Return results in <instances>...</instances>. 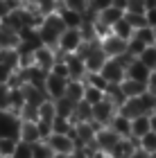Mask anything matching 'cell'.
<instances>
[{
  "instance_id": "1",
  "label": "cell",
  "mask_w": 156,
  "mask_h": 158,
  "mask_svg": "<svg viewBox=\"0 0 156 158\" xmlns=\"http://www.w3.org/2000/svg\"><path fill=\"white\" fill-rule=\"evenodd\" d=\"M66 30H68V27H66V23L61 20L59 11L48 14V16L43 18V23L39 25V39H41L43 45L57 50V43H59V39L63 36V32H66Z\"/></svg>"
},
{
  "instance_id": "2",
  "label": "cell",
  "mask_w": 156,
  "mask_h": 158,
  "mask_svg": "<svg viewBox=\"0 0 156 158\" xmlns=\"http://www.w3.org/2000/svg\"><path fill=\"white\" fill-rule=\"evenodd\" d=\"M118 115V106L111 102L109 97L102 99L100 104H95L93 106V124L97 129H102V127H109L111 124V120Z\"/></svg>"
},
{
  "instance_id": "3",
  "label": "cell",
  "mask_w": 156,
  "mask_h": 158,
  "mask_svg": "<svg viewBox=\"0 0 156 158\" xmlns=\"http://www.w3.org/2000/svg\"><path fill=\"white\" fill-rule=\"evenodd\" d=\"M82 45H84L82 32L79 30H66V32H63V36L59 39V43H57V52H59L61 56L75 54V52H79Z\"/></svg>"
},
{
  "instance_id": "4",
  "label": "cell",
  "mask_w": 156,
  "mask_h": 158,
  "mask_svg": "<svg viewBox=\"0 0 156 158\" xmlns=\"http://www.w3.org/2000/svg\"><path fill=\"white\" fill-rule=\"evenodd\" d=\"M100 75L106 79L109 86H120L127 79V68L120 63V59H109L104 63V68L100 70Z\"/></svg>"
},
{
  "instance_id": "5",
  "label": "cell",
  "mask_w": 156,
  "mask_h": 158,
  "mask_svg": "<svg viewBox=\"0 0 156 158\" xmlns=\"http://www.w3.org/2000/svg\"><path fill=\"white\" fill-rule=\"evenodd\" d=\"M127 43H129V41H124V39L116 36L113 32H111V34H106L104 39H100V45H102L104 54L109 56V59H118V56L127 54Z\"/></svg>"
},
{
  "instance_id": "6",
  "label": "cell",
  "mask_w": 156,
  "mask_h": 158,
  "mask_svg": "<svg viewBox=\"0 0 156 158\" xmlns=\"http://www.w3.org/2000/svg\"><path fill=\"white\" fill-rule=\"evenodd\" d=\"M20 131V118L11 111H0V138H16Z\"/></svg>"
},
{
  "instance_id": "7",
  "label": "cell",
  "mask_w": 156,
  "mask_h": 158,
  "mask_svg": "<svg viewBox=\"0 0 156 158\" xmlns=\"http://www.w3.org/2000/svg\"><path fill=\"white\" fill-rule=\"evenodd\" d=\"M66 88H68V79H63L59 75H52V73H48L45 77V86H43V90H45V95L48 99H61V97H66Z\"/></svg>"
},
{
  "instance_id": "8",
  "label": "cell",
  "mask_w": 156,
  "mask_h": 158,
  "mask_svg": "<svg viewBox=\"0 0 156 158\" xmlns=\"http://www.w3.org/2000/svg\"><path fill=\"white\" fill-rule=\"evenodd\" d=\"M120 140L122 138H120L111 127H102V129H97V133H95V149H102V152L111 154Z\"/></svg>"
},
{
  "instance_id": "9",
  "label": "cell",
  "mask_w": 156,
  "mask_h": 158,
  "mask_svg": "<svg viewBox=\"0 0 156 158\" xmlns=\"http://www.w3.org/2000/svg\"><path fill=\"white\" fill-rule=\"evenodd\" d=\"M45 142L48 145H50V149L54 152V156L57 154H73L75 152V140L70 138L68 133H50L45 138Z\"/></svg>"
},
{
  "instance_id": "10",
  "label": "cell",
  "mask_w": 156,
  "mask_h": 158,
  "mask_svg": "<svg viewBox=\"0 0 156 158\" xmlns=\"http://www.w3.org/2000/svg\"><path fill=\"white\" fill-rule=\"evenodd\" d=\"M57 59H59V52H57L54 48H48V45H41L36 52H34V66H39L41 70H45V73L52 70Z\"/></svg>"
},
{
  "instance_id": "11",
  "label": "cell",
  "mask_w": 156,
  "mask_h": 158,
  "mask_svg": "<svg viewBox=\"0 0 156 158\" xmlns=\"http://www.w3.org/2000/svg\"><path fill=\"white\" fill-rule=\"evenodd\" d=\"M59 56H61V54H59ZM63 61H66V66H68L70 79H86V75H88L86 61H84L77 52H75V54H66V56H63Z\"/></svg>"
},
{
  "instance_id": "12",
  "label": "cell",
  "mask_w": 156,
  "mask_h": 158,
  "mask_svg": "<svg viewBox=\"0 0 156 158\" xmlns=\"http://www.w3.org/2000/svg\"><path fill=\"white\" fill-rule=\"evenodd\" d=\"M18 140L27 142V145H36V142L43 140V133H41V129H39V122H20Z\"/></svg>"
},
{
  "instance_id": "13",
  "label": "cell",
  "mask_w": 156,
  "mask_h": 158,
  "mask_svg": "<svg viewBox=\"0 0 156 158\" xmlns=\"http://www.w3.org/2000/svg\"><path fill=\"white\" fill-rule=\"evenodd\" d=\"M18 45H20V32L2 23L0 25V50H18Z\"/></svg>"
},
{
  "instance_id": "14",
  "label": "cell",
  "mask_w": 156,
  "mask_h": 158,
  "mask_svg": "<svg viewBox=\"0 0 156 158\" xmlns=\"http://www.w3.org/2000/svg\"><path fill=\"white\" fill-rule=\"evenodd\" d=\"M127 77L133 79V81H140V84H147L150 81V77H152V70L145 66L143 61H138V59H133L129 66H127Z\"/></svg>"
},
{
  "instance_id": "15",
  "label": "cell",
  "mask_w": 156,
  "mask_h": 158,
  "mask_svg": "<svg viewBox=\"0 0 156 158\" xmlns=\"http://www.w3.org/2000/svg\"><path fill=\"white\" fill-rule=\"evenodd\" d=\"M124 18V9L122 7H116V5H111V7H106V9H102L100 14H97V20L104 25V27H111L118 23V20H122Z\"/></svg>"
},
{
  "instance_id": "16",
  "label": "cell",
  "mask_w": 156,
  "mask_h": 158,
  "mask_svg": "<svg viewBox=\"0 0 156 158\" xmlns=\"http://www.w3.org/2000/svg\"><path fill=\"white\" fill-rule=\"evenodd\" d=\"M84 93H86V81H84V79H68L66 97L70 102H75V104L84 102Z\"/></svg>"
},
{
  "instance_id": "17",
  "label": "cell",
  "mask_w": 156,
  "mask_h": 158,
  "mask_svg": "<svg viewBox=\"0 0 156 158\" xmlns=\"http://www.w3.org/2000/svg\"><path fill=\"white\" fill-rule=\"evenodd\" d=\"M136 149H138V142L133 140V138H122L109 156H111V158H131Z\"/></svg>"
},
{
  "instance_id": "18",
  "label": "cell",
  "mask_w": 156,
  "mask_h": 158,
  "mask_svg": "<svg viewBox=\"0 0 156 158\" xmlns=\"http://www.w3.org/2000/svg\"><path fill=\"white\" fill-rule=\"evenodd\" d=\"M23 93H25V104H32V106H41L48 99L45 95V90L43 88H39V86H30V84H25L23 86Z\"/></svg>"
},
{
  "instance_id": "19",
  "label": "cell",
  "mask_w": 156,
  "mask_h": 158,
  "mask_svg": "<svg viewBox=\"0 0 156 158\" xmlns=\"http://www.w3.org/2000/svg\"><path fill=\"white\" fill-rule=\"evenodd\" d=\"M109 127L120 135V138H131V120H129V118H124L120 111H118V115L111 120V124H109Z\"/></svg>"
},
{
  "instance_id": "20",
  "label": "cell",
  "mask_w": 156,
  "mask_h": 158,
  "mask_svg": "<svg viewBox=\"0 0 156 158\" xmlns=\"http://www.w3.org/2000/svg\"><path fill=\"white\" fill-rule=\"evenodd\" d=\"M152 131V127H150V115H138V118H133L131 120V138L133 140H140L145 133H150Z\"/></svg>"
},
{
  "instance_id": "21",
  "label": "cell",
  "mask_w": 156,
  "mask_h": 158,
  "mask_svg": "<svg viewBox=\"0 0 156 158\" xmlns=\"http://www.w3.org/2000/svg\"><path fill=\"white\" fill-rule=\"evenodd\" d=\"M120 90H122V95L127 99H131V97H138V95H143V93L147 90V84H140V81H133V79L127 77L122 84H120Z\"/></svg>"
},
{
  "instance_id": "22",
  "label": "cell",
  "mask_w": 156,
  "mask_h": 158,
  "mask_svg": "<svg viewBox=\"0 0 156 158\" xmlns=\"http://www.w3.org/2000/svg\"><path fill=\"white\" fill-rule=\"evenodd\" d=\"M59 16H61L63 23H66L68 30H79L82 23H84V14L70 11V9H66V7H59Z\"/></svg>"
},
{
  "instance_id": "23",
  "label": "cell",
  "mask_w": 156,
  "mask_h": 158,
  "mask_svg": "<svg viewBox=\"0 0 156 158\" xmlns=\"http://www.w3.org/2000/svg\"><path fill=\"white\" fill-rule=\"evenodd\" d=\"M54 109H57V115L73 120V118H75V109H77V104H75V102H70L68 97H61V99H54Z\"/></svg>"
},
{
  "instance_id": "24",
  "label": "cell",
  "mask_w": 156,
  "mask_h": 158,
  "mask_svg": "<svg viewBox=\"0 0 156 158\" xmlns=\"http://www.w3.org/2000/svg\"><path fill=\"white\" fill-rule=\"evenodd\" d=\"M111 32L116 34V36H120V39H124V41H129V39H133V34H136V30L131 27V23L127 18H122V20H118L116 25L111 27Z\"/></svg>"
},
{
  "instance_id": "25",
  "label": "cell",
  "mask_w": 156,
  "mask_h": 158,
  "mask_svg": "<svg viewBox=\"0 0 156 158\" xmlns=\"http://www.w3.org/2000/svg\"><path fill=\"white\" fill-rule=\"evenodd\" d=\"M54 118H57L54 102H52V99H45V102L39 106V122H48V124H52Z\"/></svg>"
},
{
  "instance_id": "26",
  "label": "cell",
  "mask_w": 156,
  "mask_h": 158,
  "mask_svg": "<svg viewBox=\"0 0 156 158\" xmlns=\"http://www.w3.org/2000/svg\"><path fill=\"white\" fill-rule=\"evenodd\" d=\"M30 2L36 7V9L43 14V16H48V14H54V11H59V7H61V0H30Z\"/></svg>"
},
{
  "instance_id": "27",
  "label": "cell",
  "mask_w": 156,
  "mask_h": 158,
  "mask_svg": "<svg viewBox=\"0 0 156 158\" xmlns=\"http://www.w3.org/2000/svg\"><path fill=\"white\" fill-rule=\"evenodd\" d=\"M138 149H143L147 156H156V133L150 131L138 140Z\"/></svg>"
},
{
  "instance_id": "28",
  "label": "cell",
  "mask_w": 156,
  "mask_h": 158,
  "mask_svg": "<svg viewBox=\"0 0 156 158\" xmlns=\"http://www.w3.org/2000/svg\"><path fill=\"white\" fill-rule=\"evenodd\" d=\"M73 127H75V122H73V120H68V118L57 115V118L52 120V133H68V135H70Z\"/></svg>"
},
{
  "instance_id": "29",
  "label": "cell",
  "mask_w": 156,
  "mask_h": 158,
  "mask_svg": "<svg viewBox=\"0 0 156 158\" xmlns=\"http://www.w3.org/2000/svg\"><path fill=\"white\" fill-rule=\"evenodd\" d=\"M102 99H106V93H104V90H100V88H93V86H88V84H86L84 102H88L91 106H95V104H100Z\"/></svg>"
},
{
  "instance_id": "30",
  "label": "cell",
  "mask_w": 156,
  "mask_h": 158,
  "mask_svg": "<svg viewBox=\"0 0 156 158\" xmlns=\"http://www.w3.org/2000/svg\"><path fill=\"white\" fill-rule=\"evenodd\" d=\"M61 7L77 11V14H86L91 9V0H61Z\"/></svg>"
},
{
  "instance_id": "31",
  "label": "cell",
  "mask_w": 156,
  "mask_h": 158,
  "mask_svg": "<svg viewBox=\"0 0 156 158\" xmlns=\"http://www.w3.org/2000/svg\"><path fill=\"white\" fill-rule=\"evenodd\" d=\"M138 61H143L145 66H147V68H150L152 73H154V70H156V45L145 48V50H143V54L138 56Z\"/></svg>"
},
{
  "instance_id": "32",
  "label": "cell",
  "mask_w": 156,
  "mask_h": 158,
  "mask_svg": "<svg viewBox=\"0 0 156 158\" xmlns=\"http://www.w3.org/2000/svg\"><path fill=\"white\" fill-rule=\"evenodd\" d=\"M147 9H150L147 0H127L124 5V14H145Z\"/></svg>"
},
{
  "instance_id": "33",
  "label": "cell",
  "mask_w": 156,
  "mask_h": 158,
  "mask_svg": "<svg viewBox=\"0 0 156 158\" xmlns=\"http://www.w3.org/2000/svg\"><path fill=\"white\" fill-rule=\"evenodd\" d=\"M138 41H143L147 48L150 45H156V30H152V27H143V30H136V34H133Z\"/></svg>"
},
{
  "instance_id": "34",
  "label": "cell",
  "mask_w": 156,
  "mask_h": 158,
  "mask_svg": "<svg viewBox=\"0 0 156 158\" xmlns=\"http://www.w3.org/2000/svg\"><path fill=\"white\" fill-rule=\"evenodd\" d=\"M32 152H34V158H54V152L50 149V145H48L45 140L32 145Z\"/></svg>"
},
{
  "instance_id": "35",
  "label": "cell",
  "mask_w": 156,
  "mask_h": 158,
  "mask_svg": "<svg viewBox=\"0 0 156 158\" xmlns=\"http://www.w3.org/2000/svg\"><path fill=\"white\" fill-rule=\"evenodd\" d=\"M18 140L16 138H0V158L14 156V149H16Z\"/></svg>"
},
{
  "instance_id": "36",
  "label": "cell",
  "mask_w": 156,
  "mask_h": 158,
  "mask_svg": "<svg viewBox=\"0 0 156 158\" xmlns=\"http://www.w3.org/2000/svg\"><path fill=\"white\" fill-rule=\"evenodd\" d=\"M11 158H34V152H32V145H27V142L18 140L16 149H14V156Z\"/></svg>"
},
{
  "instance_id": "37",
  "label": "cell",
  "mask_w": 156,
  "mask_h": 158,
  "mask_svg": "<svg viewBox=\"0 0 156 158\" xmlns=\"http://www.w3.org/2000/svg\"><path fill=\"white\" fill-rule=\"evenodd\" d=\"M0 111H11V88L0 86Z\"/></svg>"
},
{
  "instance_id": "38",
  "label": "cell",
  "mask_w": 156,
  "mask_h": 158,
  "mask_svg": "<svg viewBox=\"0 0 156 158\" xmlns=\"http://www.w3.org/2000/svg\"><path fill=\"white\" fill-rule=\"evenodd\" d=\"M124 18L131 23L133 30H143V27H147V18H145V14H124Z\"/></svg>"
},
{
  "instance_id": "39",
  "label": "cell",
  "mask_w": 156,
  "mask_h": 158,
  "mask_svg": "<svg viewBox=\"0 0 156 158\" xmlns=\"http://www.w3.org/2000/svg\"><path fill=\"white\" fill-rule=\"evenodd\" d=\"M50 73L52 75H59L63 79H70V73H68V66H66V61H63V56H59V59L54 61V66H52Z\"/></svg>"
},
{
  "instance_id": "40",
  "label": "cell",
  "mask_w": 156,
  "mask_h": 158,
  "mask_svg": "<svg viewBox=\"0 0 156 158\" xmlns=\"http://www.w3.org/2000/svg\"><path fill=\"white\" fill-rule=\"evenodd\" d=\"M145 18H147V27L156 30V5H152L150 9L145 11Z\"/></svg>"
},
{
  "instance_id": "41",
  "label": "cell",
  "mask_w": 156,
  "mask_h": 158,
  "mask_svg": "<svg viewBox=\"0 0 156 158\" xmlns=\"http://www.w3.org/2000/svg\"><path fill=\"white\" fill-rule=\"evenodd\" d=\"M88 149L91 147H75V152L70 154V158H88Z\"/></svg>"
},
{
  "instance_id": "42",
  "label": "cell",
  "mask_w": 156,
  "mask_h": 158,
  "mask_svg": "<svg viewBox=\"0 0 156 158\" xmlns=\"http://www.w3.org/2000/svg\"><path fill=\"white\" fill-rule=\"evenodd\" d=\"M88 158H111L106 152H102V149H95V147H91L88 149Z\"/></svg>"
},
{
  "instance_id": "43",
  "label": "cell",
  "mask_w": 156,
  "mask_h": 158,
  "mask_svg": "<svg viewBox=\"0 0 156 158\" xmlns=\"http://www.w3.org/2000/svg\"><path fill=\"white\" fill-rule=\"evenodd\" d=\"M147 90H150V93H156V70L152 73L150 81H147Z\"/></svg>"
},
{
  "instance_id": "44",
  "label": "cell",
  "mask_w": 156,
  "mask_h": 158,
  "mask_svg": "<svg viewBox=\"0 0 156 158\" xmlns=\"http://www.w3.org/2000/svg\"><path fill=\"white\" fill-rule=\"evenodd\" d=\"M131 158H152V156H147L145 152H143V149H136V152H133V156Z\"/></svg>"
},
{
  "instance_id": "45",
  "label": "cell",
  "mask_w": 156,
  "mask_h": 158,
  "mask_svg": "<svg viewBox=\"0 0 156 158\" xmlns=\"http://www.w3.org/2000/svg\"><path fill=\"white\" fill-rule=\"evenodd\" d=\"M150 127H152V131L156 133V113H152V115H150Z\"/></svg>"
},
{
  "instance_id": "46",
  "label": "cell",
  "mask_w": 156,
  "mask_h": 158,
  "mask_svg": "<svg viewBox=\"0 0 156 158\" xmlns=\"http://www.w3.org/2000/svg\"><path fill=\"white\" fill-rule=\"evenodd\" d=\"M18 2H20V5H27V2H30V0H18Z\"/></svg>"
},
{
  "instance_id": "47",
  "label": "cell",
  "mask_w": 156,
  "mask_h": 158,
  "mask_svg": "<svg viewBox=\"0 0 156 158\" xmlns=\"http://www.w3.org/2000/svg\"><path fill=\"white\" fill-rule=\"evenodd\" d=\"M0 25H2V18H0Z\"/></svg>"
},
{
  "instance_id": "48",
  "label": "cell",
  "mask_w": 156,
  "mask_h": 158,
  "mask_svg": "<svg viewBox=\"0 0 156 158\" xmlns=\"http://www.w3.org/2000/svg\"><path fill=\"white\" fill-rule=\"evenodd\" d=\"M7 158H11V156H7Z\"/></svg>"
},
{
  "instance_id": "49",
  "label": "cell",
  "mask_w": 156,
  "mask_h": 158,
  "mask_svg": "<svg viewBox=\"0 0 156 158\" xmlns=\"http://www.w3.org/2000/svg\"><path fill=\"white\" fill-rule=\"evenodd\" d=\"M152 158H156V156H152Z\"/></svg>"
}]
</instances>
